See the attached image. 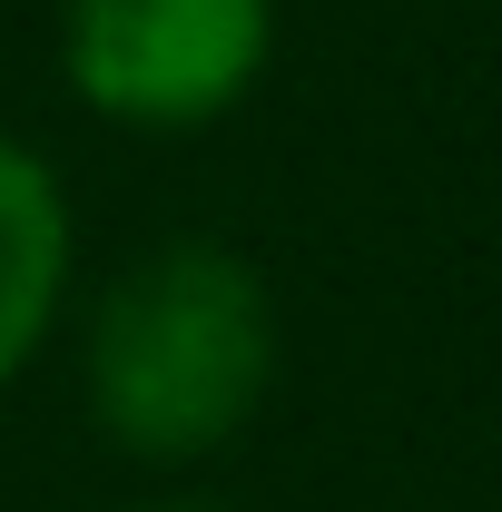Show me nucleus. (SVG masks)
Wrapping results in <instances>:
<instances>
[{"label":"nucleus","instance_id":"nucleus-2","mask_svg":"<svg viewBox=\"0 0 502 512\" xmlns=\"http://www.w3.org/2000/svg\"><path fill=\"white\" fill-rule=\"evenodd\" d=\"M276 0H60L69 89L128 128H207L266 69Z\"/></svg>","mask_w":502,"mask_h":512},{"label":"nucleus","instance_id":"nucleus-3","mask_svg":"<svg viewBox=\"0 0 502 512\" xmlns=\"http://www.w3.org/2000/svg\"><path fill=\"white\" fill-rule=\"evenodd\" d=\"M60 286H69V207H60V178H50L20 138H0V375L50 335Z\"/></svg>","mask_w":502,"mask_h":512},{"label":"nucleus","instance_id":"nucleus-1","mask_svg":"<svg viewBox=\"0 0 502 512\" xmlns=\"http://www.w3.org/2000/svg\"><path fill=\"white\" fill-rule=\"evenodd\" d=\"M266 375H276V306L256 266L217 237L148 247L99 296L89 404L128 453H158V463L217 453L266 404Z\"/></svg>","mask_w":502,"mask_h":512},{"label":"nucleus","instance_id":"nucleus-4","mask_svg":"<svg viewBox=\"0 0 502 512\" xmlns=\"http://www.w3.org/2000/svg\"><path fill=\"white\" fill-rule=\"evenodd\" d=\"M158 512H188V503H158Z\"/></svg>","mask_w":502,"mask_h":512}]
</instances>
